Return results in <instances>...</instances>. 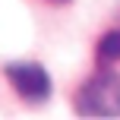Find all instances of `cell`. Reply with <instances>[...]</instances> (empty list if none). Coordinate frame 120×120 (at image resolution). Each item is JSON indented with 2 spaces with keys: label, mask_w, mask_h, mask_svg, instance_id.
Masks as SVG:
<instances>
[{
  "label": "cell",
  "mask_w": 120,
  "mask_h": 120,
  "mask_svg": "<svg viewBox=\"0 0 120 120\" xmlns=\"http://www.w3.org/2000/svg\"><path fill=\"white\" fill-rule=\"evenodd\" d=\"M6 79L32 104L48 101V95H51V76H48V70L41 63H10L6 66Z\"/></svg>",
  "instance_id": "7a4b0ae2"
},
{
  "label": "cell",
  "mask_w": 120,
  "mask_h": 120,
  "mask_svg": "<svg viewBox=\"0 0 120 120\" xmlns=\"http://www.w3.org/2000/svg\"><path fill=\"white\" fill-rule=\"evenodd\" d=\"M76 111L89 117H117L120 114V76L98 73L76 92Z\"/></svg>",
  "instance_id": "6da1fadb"
},
{
  "label": "cell",
  "mask_w": 120,
  "mask_h": 120,
  "mask_svg": "<svg viewBox=\"0 0 120 120\" xmlns=\"http://www.w3.org/2000/svg\"><path fill=\"white\" fill-rule=\"evenodd\" d=\"M98 57L101 60H120V29L117 32H108V35L98 41Z\"/></svg>",
  "instance_id": "3957f363"
}]
</instances>
